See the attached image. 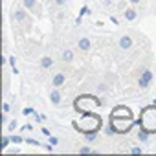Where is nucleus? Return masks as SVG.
<instances>
[{"instance_id":"obj_1","label":"nucleus","mask_w":156,"mask_h":156,"mask_svg":"<svg viewBox=\"0 0 156 156\" xmlns=\"http://www.w3.org/2000/svg\"><path fill=\"white\" fill-rule=\"evenodd\" d=\"M134 125V116L129 107H114L110 112V127L116 130V134H125L132 129Z\"/></svg>"},{"instance_id":"obj_2","label":"nucleus","mask_w":156,"mask_h":156,"mask_svg":"<svg viewBox=\"0 0 156 156\" xmlns=\"http://www.w3.org/2000/svg\"><path fill=\"white\" fill-rule=\"evenodd\" d=\"M73 127L79 130V132H85V134H88V132H98V130L101 129V118H99V114H96V112H87V114H83L79 119L73 121Z\"/></svg>"},{"instance_id":"obj_3","label":"nucleus","mask_w":156,"mask_h":156,"mask_svg":"<svg viewBox=\"0 0 156 156\" xmlns=\"http://www.w3.org/2000/svg\"><path fill=\"white\" fill-rule=\"evenodd\" d=\"M140 129L147 130L149 134H156V105H151V107H145L140 114Z\"/></svg>"},{"instance_id":"obj_4","label":"nucleus","mask_w":156,"mask_h":156,"mask_svg":"<svg viewBox=\"0 0 156 156\" xmlns=\"http://www.w3.org/2000/svg\"><path fill=\"white\" fill-rule=\"evenodd\" d=\"M99 105H101V99L96 98V96H88V94H83V96H79V98L73 101L75 110H77V112H81V114L96 112Z\"/></svg>"},{"instance_id":"obj_5","label":"nucleus","mask_w":156,"mask_h":156,"mask_svg":"<svg viewBox=\"0 0 156 156\" xmlns=\"http://www.w3.org/2000/svg\"><path fill=\"white\" fill-rule=\"evenodd\" d=\"M151 81H152V72H151V70H143L141 75H140V79H138L140 88H147V87L151 85Z\"/></svg>"},{"instance_id":"obj_6","label":"nucleus","mask_w":156,"mask_h":156,"mask_svg":"<svg viewBox=\"0 0 156 156\" xmlns=\"http://www.w3.org/2000/svg\"><path fill=\"white\" fill-rule=\"evenodd\" d=\"M119 48H121V50H129V48H132V39H130L129 35H123V37L119 39Z\"/></svg>"},{"instance_id":"obj_7","label":"nucleus","mask_w":156,"mask_h":156,"mask_svg":"<svg viewBox=\"0 0 156 156\" xmlns=\"http://www.w3.org/2000/svg\"><path fill=\"white\" fill-rule=\"evenodd\" d=\"M51 85H53L55 88L62 87V85H64V73H55V75H53V81H51Z\"/></svg>"},{"instance_id":"obj_8","label":"nucleus","mask_w":156,"mask_h":156,"mask_svg":"<svg viewBox=\"0 0 156 156\" xmlns=\"http://www.w3.org/2000/svg\"><path fill=\"white\" fill-rule=\"evenodd\" d=\"M136 17H138V11H136L134 8H129V9H125V19H127L129 22L136 20Z\"/></svg>"},{"instance_id":"obj_9","label":"nucleus","mask_w":156,"mask_h":156,"mask_svg":"<svg viewBox=\"0 0 156 156\" xmlns=\"http://www.w3.org/2000/svg\"><path fill=\"white\" fill-rule=\"evenodd\" d=\"M79 50H81V51H88V50H90V41H88V37H81V39H79Z\"/></svg>"},{"instance_id":"obj_10","label":"nucleus","mask_w":156,"mask_h":156,"mask_svg":"<svg viewBox=\"0 0 156 156\" xmlns=\"http://www.w3.org/2000/svg\"><path fill=\"white\" fill-rule=\"evenodd\" d=\"M50 101H51L53 105H59V103H61V94H59V90H51V92H50Z\"/></svg>"},{"instance_id":"obj_11","label":"nucleus","mask_w":156,"mask_h":156,"mask_svg":"<svg viewBox=\"0 0 156 156\" xmlns=\"http://www.w3.org/2000/svg\"><path fill=\"white\" fill-rule=\"evenodd\" d=\"M51 64H53L51 57H48V55H46V57H42V59H41V66H42V68H51Z\"/></svg>"},{"instance_id":"obj_12","label":"nucleus","mask_w":156,"mask_h":156,"mask_svg":"<svg viewBox=\"0 0 156 156\" xmlns=\"http://www.w3.org/2000/svg\"><path fill=\"white\" fill-rule=\"evenodd\" d=\"M62 61H66V62L73 61V51H72V50H64V51H62Z\"/></svg>"},{"instance_id":"obj_13","label":"nucleus","mask_w":156,"mask_h":156,"mask_svg":"<svg viewBox=\"0 0 156 156\" xmlns=\"http://www.w3.org/2000/svg\"><path fill=\"white\" fill-rule=\"evenodd\" d=\"M13 19H15V20H19V22H20V20H24V19H26V11H24V9H19V11H15Z\"/></svg>"},{"instance_id":"obj_14","label":"nucleus","mask_w":156,"mask_h":156,"mask_svg":"<svg viewBox=\"0 0 156 156\" xmlns=\"http://www.w3.org/2000/svg\"><path fill=\"white\" fill-rule=\"evenodd\" d=\"M138 138H140V140H141V141H147V138H149V132H147V130H143V129H141V130H140V134H138Z\"/></svg>"},{"instance_id":"obj_15","label":"nucleus","mask_w":156,"mask_h":156,"mask_svg":"<svg viewBox=\"0 0 156 156\" xmlns=\"http://www.w3.org/2000/svg\"><path fill=\"white\" fill-rule=\"evenodd\" d=\"M24 8L26 9H33L35 8V0H24Z\"/></svg>"},{"instance_id":"obj_16","label":"nucleus","mask_w":156,"mask_h":156,"mask_svg":"<svg viewBox=\"0 0 156 156\" xmlns=\"http://www.w3.org/2000/svg\"><path fill=\"white\" fill-rule=\"evenodd\" d=\"M22 114H24V116H31V114H35V110H33L31 107H26V108L22 110Z\"/></svg>"},{"instance_id":"obj_17","label":"nucleus","mask_w":156,"mask_h":156,"mask_svg":"<svg viewBox=\"0 0 156 156\" xmlns=\"http://www.w3.org/2000/svg\"><path fill=\"white\" fill-rule=\"evenodd\" d=\"M9 141H11V140H9L8 136H4V138H2V149H6V147L9 145Z\"/></svg>"},{"instance_id":"obj_18","label":"nucleus","mask_w":156,"mask_h":156,"mask_svg":"<svg viewBox=\"0 0 156 156\" xmlns=\"http://www.w3.org/2000/svg\"><path fill=\"white\" fill-rule=\"evenodd\" d=\"M87 140H88V141H94V140H96V132H88V134H87Z\"/></svg>"},{"instance_id":"obj_19","label":"nucleus","mask_w":156,"mask_h":156,"mask_svg":"<svg viewBox=\"0 0 156 156\" xmlns=\"http://www.w3.org/2000/svg\"><path fill=\"white\" fill-rule=\"evenodd\" d=\"M11 141H13V143H20V141H22V138H20V136H15V134H13V136H11Z\"/></svg>"},{"instance_id":"obj_20","label":"nucleus","mask_w":156,"mask_h":156,"mask_svg":"<svg viewBox=\"0 0 156 156\" xmlns=\"http://www.w3.org/2000/svg\"><path fill=\"white\" fill-rule=\"evenodd\" d=\"M59 143V138H55V136H50V145H57Z\"/></svg>"},{"instance_id":"obj_21","label":"nucleus","mask_w":156,"mask_h":156,"mask_svg":"<svg viewBox=\"0 0 156 156\" xmlns=\"http://www.w3.org/2000/svg\"><path fill=\"white\" fill-rule=\"evenodd\" d=\"M79 152H81V154H88V152H92V149H90V147H81Z\"/></svg>"},{"instance_id":"obj_22","label":"nucleus","mask_w":156,"mask_h":156,"mask_svg":"<svg viewBox=\"0 0 156 156\" xmlns=\"http://www.w3.org/2000/svg\"><path fill=\"white\" fill-rule=\"evenodd\" d=\"M2 110H4V114H8V112H9V103H4V107H2Z\"/></svg>"},{"instance_id":"obj_23","label":"nucleus","mask_w":156,"mask_h":156,"mask_svg":"<svg viewBox=\"0 0 156 156\" xmlns=\"http://www.w3.org/2000/svg\"><path fill=\"white\" fill-rule=\"evenodd\" d=\"M15 127H17V121H15V119H13V121H11V123H9V127H8V129H9V130H15Z\"/></svg>"},{"instance_id":"obj_24","label":"nucleus","mask_w":156,"mask_h":156,"mask_svg":"<svg viewBox=\"0 0 156 156\" xmlns=\"http://www.w3.org/2000/svg\"><path fill=\"white\" fill-rule=\"evenodd\" d=\"M132 152H134V154H140V152H141V149H140V147H132Z\"/></svg>"},{"instance_id":"obj_25","label":"nucleus","mask_w":156,"mask_h":156,"mask_svg":"<svg viewBox=\"0 0 156 156\" xmlns=\"http://www.w3.org/2000/svg\"><path fill=\"white\" fill-rule=\"evenodd\" d=\"M55 4H57V6H64V4H66V0H55Z\"/></svg>"},{"instance_id":"obj_26","label":"nucleus","mask_w":156,"mask_h":156,"mask_svg":"<svg viewBox=\"0 0 156 156\" xmlns=\"http://www.w3.org/2000/svg\"><path fill=\"white\" fill-rule=\"evenodd\" d=\"M42 134H44V136H48V138H50V130H48V129H44V127H42Z\"/></svg>"},{"instance_id":"obj_27","label":"nucleus","mask_w":156,"mask_h":156,"mask_svg":"<svg viewBox=\"0 0 156 156\" xmlns=\"http://www.w3.org/2000/svg\"><path fill=\"white\" fill-rule=\"evenodd\" d=\"M129 2H130L132 6H136V4H140V0H129Z\"/></svg>"}]
</instances>
